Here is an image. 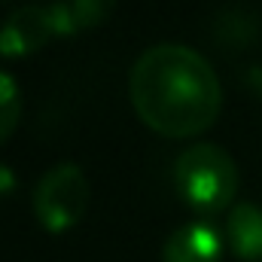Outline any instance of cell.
<instances>
[{
	"label": "cell",
	"instance_id": "cell-2",
	"mask_svg": "<svg viewBox=\"0 0 262 262\" xmlns=\"http://www.w3.org/2000/svg\"><path fill=\"white\" fill-rule=\"evenodd\" d=\"M177 195L195 213L213 216L232 204L238 192V165L216 143H195L174 162Z\"/></svg>",
	"mask_w": 262,
	"mask_h": 262
},
{
	"label": "cell",
	"instance_id": "cell-6",
	"mask_svg": "<svg viewBox=\"0 0 262 262\" xmlns=\"http://www.w3.org/2000/svg\"><path fill=\"white\" fill-rule=\"evenodd\" d=\"M226 238H229V247L238 259L262 262V210L250 201L235 204L229 210Z\"/></svg>",
	"mask_w": 262,
	"mask_h": 262
},
{
	"label": "cell",
	"instance_id": "cell-7",
	"mask_svg": "<svg viewBox=\"0 0 262 262\" xmlns=\"http://www.w3.org/2000/svg\"><path fill=\"white\" fill-rule=\"evenodd\" d=\"M18 119H21V92L15 79L6 70H0V146L12 137Z\"/></svg>",
	"mask_w": 262,
	"mask_h": 262
},
{
	"label": "cell",
	"instance_id": "cell-8",
	"mask_svg": "<svg viewBox=\"0 0 262 262\" xmlns=\"http://www.w3.org/2000/svg\"><path fill=\"white\" fill-rule=\"evenodd\" d=\"M73 18V28H98L110 12H113V0H64Z\"/></svg>",
	"mask_w": 262,
	"mask_h": 262
},
{
	"label": "cell",
	"instance_id": "cell-3",
	"mask_svg": "<svg viewBox=\"0 0 262 262\" xmlns=\"http://www.w3.org/2000/svg\"><path fill=\"white\" fill-rule=\"evenodd\" d=\"M85 207H89V180L79 165L61 162L37 180L34 216L46 232L52 235L70 232L85 216Z\"/></svg>",
	"mask_w": 262,
	"mask_h": 262
},
{
	"label": "cell",
	"instance_id": "cell-9",
	"mask_svg": "<svg viewBox=\"0 0 262 262\" xmlns=\"http://www.w3.org/2000/svg\"><path fill=\"white\" fill-rule=\"evenodd\" d=\"M12 186H15V177H12V171L0 165V192H6V189H12Z\"/></svg>",
	"mask_w": 262,
	"mask_h": 262
},
{
	"label": "cell",
	"instance_id": "cell-5",
	"mask_svg": "<svg viewBox=\"0 0 262 262\" xmlns=\"http://www.w3.org/2000/svg\"><path fill=\"white\" fill-rule=\"evenodd\" d=\"M223 235L213 223H186L174 229L162 247V262H220Z\"/></svg>",
	"mask_w": 262,
	"mask_h": 262
},
{
	"label": "cell",
	"instance_id": "cell-4",
	"mask_svg": "<svg viewBox=\"0 0 262 262\" xmlns=\"http://www.w3.org/2000/svg\"><path fill=\"white\" fill-rule=\"evenodd\" d=\"M49 37H55L49 6H21L0 28V55L3 58H28L40 52Z\"/></svg>",
	"mask_w": 262,
	"mask_h": 262
},
{
	"label": "cell",
	"instance_id": "cell-1",
	"mask_svg": "<svg viewBox=\"0 0 262 262\" xmlns=\"http://www.w3.org/2000/svg\"><path fill=\"white\" fill-rule=\"evenodd\" d=\"M128 95L143 125L165 137H195L223 110L216 70L180 43L149 46L128 73Z\"/></svg>",
	"mask_w": 262,
	"mask_h": 262
}]
</instances>
